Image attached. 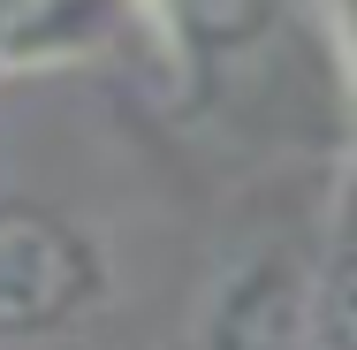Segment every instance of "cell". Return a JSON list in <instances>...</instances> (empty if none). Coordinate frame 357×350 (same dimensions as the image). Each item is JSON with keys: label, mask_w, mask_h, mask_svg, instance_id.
<instances>
[{"label": "cell", "mask_w": 357, "mask_h": 350, "mask_svg": "<svg viewBox=\"0 0 357 350\" xmlns=\"http://www.w3.org/2000/svg\"><path fill=\"white\" fill-rule=\"evenodd\" d=\"M114 305L107 244L46 198H0V350L61 343Z\"/></svg>", "instance_id": "2"}, {"label": "cell", "mask_w": 357, "mask_h": 350, "mask_svg": "<svg viewBox=\"0 0 357 350\" xmlns=\"http://www.w3.org/2000/svg\"><path fill=\"white\" fill-rule=\"evenodd\" d=\"M198 350H350V244L342 213L304 251H251L213 282L198 312Z\"/></svg>", "instance_id": "1"}]
</instances>
